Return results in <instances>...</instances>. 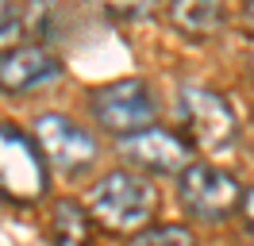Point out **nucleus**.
Segmentation results:
<instances>
[{"label": "nucleus", "instance_id": "obj_1", "mask_svg": "<svg viewBox=\"0 0 254 246\" xmlns=\"http://www.w3.org/2000/svg\"><path fill=\"white\" fill-rule=\"evenodd\" d=\"M158 212V188L143 173L112 169L89 192V215L108 231H143Z\"/></svg>", "mask_w": 254, "mask_h": 246}, {"label": "nucleus", "instance_id": "obj_2", "mask_svg": "<svg viewBox=\"0 0 254 246\" xmlns=\"http://www.w3.org/2000/svg\"><path fill=\"white\" fill-rule=\"evenodd\" d=\"M89 112H93V120L104 131L127 138V135H139L146 127H154V120H158V96L139 77L112 81V85H100L89 96Z\"/></svg>", "mask_w": 254, "mask_h": 246}, {"label": "nucleus", "instance_id": "obj_3", "mask_svg": "<svg viewBox=\"0 0 254 246\" xmlns=\"http://www.w3.org/2000/svg\"><path fill=\"white\" fill-rule=\"evenodd\" d=\"M43 192H47L43 150L19 127L0 123V196L16 200V204H31Z\"/></svg>", "mask_w": 254, "mask_h": 246}, {"label": "nucleus", "instance_id": "obj_4", "mask_svg": "<svg viewBox=\"0 0 254 246\" xmlns=\"http://www.w3.org/2000/svg\"><path fill=\"white\" fill-rule=\"evenodd\" d=\"M177 108H181V123L189 138L200 146V150H227L239 138V123L231 104L223 100L220 92L200 89V85H185L181 96H177Z\"/></svg>", "mask_w": 254, "mask_h": 246}, {"label": "nucleus", "instance_id": "obj_5", "mask_svg": "<svg viewBox=\"0 0 254 246\" xmlns=\"http://www.w3.org/2000/svg\"><path fill=\"white\" fill-rule=\"evenodd\" d=\"M35 138H39V150L58 173H85L96 162V138L81 127V123L65 120L58 112H47L35 120Z\"/></svg>", "mask_w": 254, "mask_h": 246}, {"label": "nucleus", "instance_id": "obj_6", "mask_svg": "<svg viewBox=\"0 0 254 246\" xmlns=\"http://www.w3.org/2000/svg\"><path fill=\"white\" fill-rule=\"evenodd\" d=\"M177 192H181V204H185L196 219H208V223L227 219V215L235 212V204L243 200L239 181L227 173V169H216V166H189V169H181Z\"/></svg>", "mask_w": 254, "mask_h": 246}, {"label": "nucleus", "instance_id": "obj_7", "mask_svg": "<svg viewBox=\"0 0 254 246\" xmlns=\"http://www.w3.org/2000/svg\"><path fill=\"white\" fill-rule=\"evenodd\" d=\"M120 154L127 158V166L143 169V173H181L189 169V142L177 138L174 131H162V127H146L139 135H127L120 142Z\"/></svg>", "mask_w": 254, "mask_h": 246}, {"label": "nucleus", "instance_id": "obj_8", "mask_svg": "<svg viewBox=\"0 0 254 246\" xmlns=\"http://www.w3.org/2000/svg\"><path fill=\"white\" fill-rule=\"evenodd\" d=\"M54 77H62V62H58L54 50H47L39 43H19L0 54V89L12 92V96L39 89Z\"/></svg>", "mask_w": 254, "mask_h": 246}, {"label": "nucleus", "instance_id": "obj_9", "mask_svg": "<svg viewBox=\"0 0 254 246\" xmlns=\"http://www.w3.org/2000/svg\"><path fill=\"white\" fill-rule=\"evenodd\" d=\"M47 235L50 246H93V215L77 200H54Z\"/></svg>", "mask_w": 254, "mask_h": 246}, {"label": "nucleus", "instance_id": "obj_10", "mask_svg": "<svg viewBox=\"0 0 254 246\" xmlns=\"http://www.w3.org/2000/svg\"><path fill=\"white\" fill-rule=\"evenodd\" d=\"M166 12H170L174 31H181L185 39H208L220 31L223 0H170Z\"/></svg>", "mask_w": 254, "mask_h": 246}, {"label": "nucleus", "instance_id": "obj_11", "mask_svg": "<svg viewBox=\"0 0 254 246\" xmlns=\"http://www.w3.org/2000/svg\"><path fill=\"white\" fill-rule=\"evenodd\" d=\"M85 4L108 23H135L154 8V0H85Z\"/></svg>", "mask_w": 254, "mask_h": 246}, {"label": "nucleus", "instance_id": "obj_12", "mask_svg": "<svg viewBox=\"0 0 254 246\" xmlns=\"http://www.w3.org/2000/svg\"><path fill=\"white\" fill-rule=\"evenodd\" d=\"M131 246H196L189 227H177V223H158V227H143Z\"/></svg>", "mask_w": 254, "mask_h": 246}, {"label": "nucleus", "instance_id": "obj_13", "mask_svg": "<svg viewBox=\"0 0 254 246\" xmlns=\"http://www.w3.org/2000/svg\"><path fill=\"white\" fill-rule=\"evenodd\" d=\"M23 35H27V27H23V12L16 8V0H0V54L19 46Z\"/></svg>", "mask_w": 254, "mask_h": 246}, {"label": "nucleus", "instance_id": "obj_14", "mask_svg": "<svg viewBox=\"0 0 254 246\" xmlns=\"http://www.w3.org/2000/svg\"><path fill=\"white\" fill-rule=\"evenodd\" d=\"M243 31L254 39V0H243Z\"/></svg>", "mask_w": 254, "mask_h": 246}, {"label": "nucleus", "instance_id": "obj_15", "mask_svg": "<svg viewBox=\"0 0 254 246\" xmlns=\"http://www.w3.org/2000/svg\"><path fill=\"white\" fill-rule=\"evenodd\" d=\"M239 204H243V219H247V227H254V188H251V192H243Z\"/></svg>", "mask_w": 254, "mask_h": 246}, {"label": "nucleus", "instance_id": "obj_16", "mask_svg": "<svg viewBox=\"0 0 254 246\" xmlns=\"http://www.w3.org/2000/svg\"><path fill=\"white\" fill-rule=\"evenodd\" d=\"M251 120H254V116H251Z\"/></svg>", "mask_w": 254, "mask_h": 246}]
</instances>
